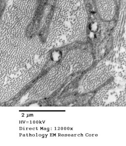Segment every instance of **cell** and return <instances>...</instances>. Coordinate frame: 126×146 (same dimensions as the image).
<instances>
[{
    "label": "cell",
    "instance_id": "1",
    "mask_svg": "<svg viewBox=\"0 0 126 146\" xmlns=\"http://www.w3.org/2000/svg\"><path fill=\"white\" fill-rule=\"evenodd\" d=\"M90 29H91V31H93V32H95V31H96V29H97V25L95 24V23H93L91 25Z\"/></svg>",
    "mask_w": 126,
    "mask_h": 146
}]
</instances>
